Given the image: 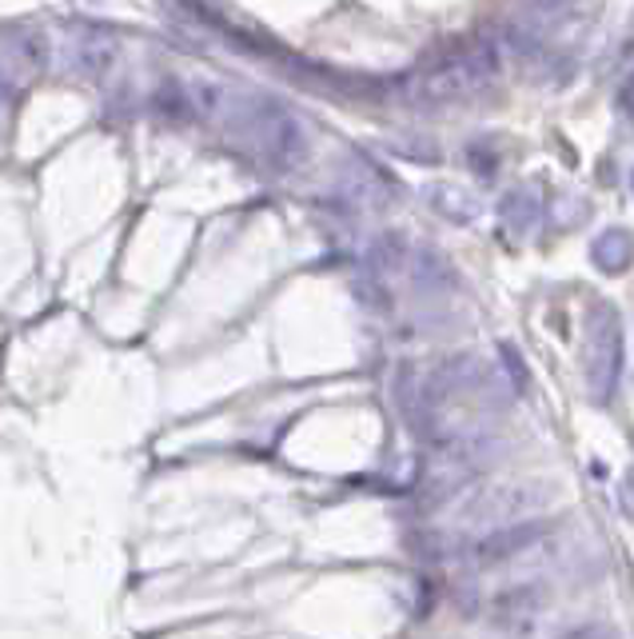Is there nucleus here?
Returning a JSON list of instances; mask_svg holds the SVG:
<instances>
[{
    "label": "nucleus",
    "mask_w": 634,
    "mask_h": 639,
    "mask_svg": "<svg viewBox=\"0 0 634 639\" xmlns=\"http://www.w3.org/2000/svg\"><path fill=\"white\" fill-rule=\"evenodd\" d=\"M495 76H499V45L495 40H476V45L459 49L455 57H447L443 64L428 68V73H415L407 80V97L431 100V104L467 100L483 92Z\"/></svg>",
    "instance_id": "obj_1"
},
{
    "label": "nucleus",
    "mask_w": 634,
    "mask_h": 639,
    "mask_svg": "<svg viewBox=\"0 0 634 639\" xmlns=\"http://www.w3.org/2000/svg\"><path fill=\"white\" fill-rule=\"evenodd\" d=\"M411 284L419 288V292H452L455 288V268H452V260L443 256L440 248H415L411 252Z\"/></svg>",
    "instance_id": "obj_7"
},
{
    "label": "nucleus",
    "mask_w": 634,
    "mask_h": 639,
    "mask_svg": "<svg viewBox=\"0 0 634 639\" xmlns=\"http://www.w3.org/2000/svg\"><path fill=\"white\" fill-rule=\"evenodd\" d=\"M236 128L244 136H252V145L259 148V156L271 160L276 168H295L304 164L307 156V136L300 128L292 112L280 109L276 100H248L240 116H236Z\"/></svg>",
    "instance_id": "obj_3"
},
{
    "label": "nucleus",
    "mask_w": 634,
    "mask_h": 639,
    "mask_svg": "<svg viewBox=\"0 0 634 639\" xmlns=\"http://www.w3.org/2000/svg\"><path fill=\"white\" fill-rule=\"evenodd\" d=\"M562 639H614L607 631V627H574V631H567Z\"/></svg>",
    "instance_id": "obj_13"
},
{
    "label": "nucleus",
    "mask_w": 634,
    "mask_h": 639,
    "mask_svg": "<svg viewBox=\"0 0 634 639\" xmlns=\"http://www.w3.org/2000/svg\"><path fill=\"white\" fill-rule=\"evenodd\" d=\"M591 260H595L598 272L619 276V272H626L634 264V236L626 228H603L591 240Z\"/></svg>",
    "instance_id": "obj_8"
},
{
    "label": "nucleus",
    "mask_w": 634,
    "mask_h": 639,
    "mask_svg": "<svg viewBox=\"0 0 634 639\" xmlns=\"http://www.w3.org/2000/svg\"><path fill=\"white\" fill-rule=\"evenodd\" d=\"M499 356L503 364H507V380L515 384V388H527V368H523V356L515 352L511 344H499Z\"/></svg>",
    "instance_id": "obj_12"
},
{
    "label": "nucleus",
    "mask_w": 634,
    "mask_h": 639,
    "mask_svg": "<svg viewBox=\"0 0 634 639\" xmlns=\"http://www.w3.org/2000/svg\"><path fill=\"white\" fill-rule=\"evenodd\" d=\"M571 16H574V0H523L519 13H515V25L527 28L538 40H550Z\"/></svg>",
    "instance_id": "obj_6"
},
{
    "label": "nucleus",
    "mask_w": 634,
    "mask_h": 639,
    "mask_svg": "<svg viewBox=\"0 0 634 639\" xmlns=\"http://www.w3.org/2000/svg\"><path fill=\"white\" fill-rule=\"evenodd\" d=\"M403 260H407V245H403V236H383V240H376V248L367 252V268H371V276H388V272L403 268Z\"/></svg>",
    "instance_id": "obj_11"
},
{
    "label": "nucleus",
    "mask_w": 634,
    "mask_h": 639,
    "mask_svg": "<svg viewBox=\"0 0 634 639\" xmlns=\"http://www.w3.org/2000/svg\"><path fill=\"white\" fill-rule=\"evenodd\" d=\"M543 496H547L543 492V484H495L487 492H479L476 500H467L459 519L483 536V531L503 528V524L531 519V512L543 504Z\"/></svg>",
    "instance_id": "obj_4"
},
{
    "label": "nucleus",
    "mask_w": 634,
    "mask_h": 639,
    "mask_svg": "<svg viewBox=\"0 0 634 639\" xmlns=\"http://www.w3.org/2000/svg\"><path fill=\"white\" fill-rule=\"evenodd\" d=\"M631 188H634V176H631Z\"/></svg>",
    "instance_id": "obj_14"
},
{
    "label": "nucleus",
    "mask_w": 634,
    "mask_h": 639,
    "mask_svg": "<svg viewBox=\"0 0 634 639\" xmlns=\"http://www.w3.org/2000/svg\"><path fill=\"white\" fill-rule=\"evenodd\" d=\"M428 200H431V209L440 212V216H447L452 224H471L479 212V200L455 185H431Z\"/></svg>",
    "instance_id": "obj_10"
},
{
    "label": "nucleus",
    "mask_w": 634,
    "mask_h": 639,
    "mask_svg": "<svg viewBox=\"0 0 634 639\" xmlns=\"http://www.w3.org/2000/svg\"><path fill=\"white\" fill-rule=\"evenodd\" d=\"M550 536V524H543V519H519V524H503V528H491L483 531L476 540V548H471V555H476L479 564H507V560H515V555L531 552L538 540H547Z\"/></svg>",
    "instance_id": "obj_5"
},
{
    "label": "nucleus",
    "mask_w": 634,
    "mask_h": 639,
    "mask_svg": "<svg viewBox=\"0 0 634 639\" xmlns=\"http://www.w3.org/2000/svg\"><path fill=\"white\" fill-rule=\"evenodd\" d=\"M583 384L591 400L607 404L610 396L619 392L622 380V360H626V336H622V316L619 308L607 300H595L583 316Z\"/></svg>",
    "instance_id": "obj_2"
},
{
    "label": "nucleus",
    "mask_w": 634,
    "mask_h": 639,
    "mask_svg": "<svg viewBox=\"0 0 634 639\" xmlns=\"http://www.w3.org/2000/svg\"><path fill=\"white\" fill-rule=\"evenodd\" d=\"M538 212H543V200H538V188H531V185L511 188V192L499 200V221L511 236L531 233L538 224Z\"/></svg>",
    "instance_id": "obj_9"
}]
</instances>
